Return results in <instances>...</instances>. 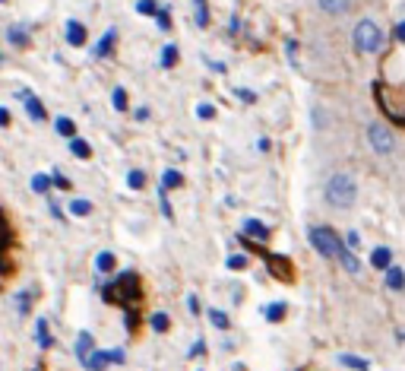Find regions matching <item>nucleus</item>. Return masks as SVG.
<instances>
[{
    "label": "nucleus",
    "mask_w": 405,
    "mask_h": 371,
    "mask_svg": "<svg viewBox=\"0 0 405 371\" xmlns=\"http://www.w3.org/2000/svg\"><path fill=\"white\" fill-rule=\"evenodd\" d=\"M323 194H326L329 206H335V210H352L354 200H358V181L348 172H335V175H329Z\"/></svg>",
    "instance_id": "1"
},
{
    "label": "nucleus",
    "mask_w": 405,
    "mask_h": 371,
    "mask_svg": "<svg viewBox=\"0 0 405 371\" xmlns=\"http://www.w3.org/2000/svg\"><path fill=\"white\" fill-rule=\"evenodd\" d=\"M383 42H386L383 29L373 20H361L352 32V45H354V51H361V54H380L383 51Z\"/></svg>",
    "instance_id": "2"
},
{
    "label": "nucleus",
    "mask_w": 405,
    "mask_h": 371,
    "mask_svg": "<svg viewBox=\"0 0 405 371\" xmlns=\"http://www.w3.org/2000/svg\"><path fill=\"white\" fill-rule=\"evenodd\" d=\"M101 295H105L108 301H114V305L133 308V305H136V298H139V282H136V276H133V273H120L111 286L101 289Z\"/></svg>",
    "instance_id": "3"
},
{
    "label": "nucleus",
    "mask_w": 405,
    "mask_h": 371,
    "mask_svg": "<svg viewBox=\"0 0 405 371\" xmlns=\"http://www.w3.org/2000/svg\"><path fill=\"white\" fill-rule=\"evenodd\" d=\"M307 235H310V244L316 248V254L326 257V260H329V257H335V251H339V244H342L339 235H335L329 225H310Z\"/></svg>",
    "instance_id": "4"
},
{
    "label": "nucleus",
    "mask_w": 405,
    "mask_h": 371,
    "mask_svg": "<svg viewBox=\"0 0 405 371\" xmlns=\"http://www.w3.org/2000/svg\"><path fill=\"white\" fill-rule=\"evenodd\" d=\"M367 143H371V149L377 156H392V149H396V137H392V130L386 127V124H371L367 127Z\"/></svg>",
    "instance_id": "5"
},
{
    "label": "nucleus",
    "mask_w": 405,
    "mask_h": 371,
    "mask_svg": "<svg viewBox=\"0 0 405 371\" xmlns=\"http://www.w3.org/2000/svg\"><path fill=\"white\" fill-rule=\"evenodd\" d=\"M335 260L342 263V270H345V273H352V276L361 273V260H358V254H354V248H348V244H339V251H335Z\"/></svg>",
    "instance_id": "6"
},
{
    "label": "nucleus",
    "mask_w": 405,
    "mask_h": 371,
    "mask_svg": "<svg viewBox=\"0 0 405 371\" xmlns=\"http://www.w3.org/2000/svg\"><path fill=\"white\" fill-rule=\"evenodd\" d=\"M19 99H22V105H25V115H29L32 121H44V105L38 102V99L32 96L29 89H19Z\"/></svg>",
    "instance_id": "7"
},
{
    "label": "nucleus",
    "mask_w": 405,
    "mask_h": 371,
    "mask_svg": "<svg viewBox=\"0 0 405 371\" xmlns=\"http://www.w3.org/2000/svg\"><path fill=\"white\" fill-rule=\"evenodd\" d=\"M316 7L326 16H345L348 7H352V0H316Z\"/></svg>",
    "instance_id": "8"
},
{
    "label": "nucleus",
    "mask_w": 405,
    "mask_h": 371,
    "mask_svg": "<svg viewBox=\"0 0 405 371\" xmlns=\"http://www.w3.org/2000/svg\"><path fill=\"white\" fill-rule=\"evenodd\" d=\"M67 42H70L73 48L86 45V26H82L79 20H70V23H67Z\"/></svg>",
    "instance_id": "9"
},
{
    "label": "nucleus",
    "mask_w": 405,
    "mask_h": 371,
    "mask_svg": "<svg viewBox=\"0 0 405 371\" xmlns=\"http://www.w3.org/2000/svg\"><path fill=\"white\" fill-rule=\"evenodd\" d=\"M386 286H390L392 292H402V289H405V270L392 267V263H390V267H386Z\"/></svg>",
    "instance_id": "10"
},
{
    "label": "nucleus",
    "mask_w": 405,
    "mask_h": 371,
    "mask_svg": "<svg viewBox=\"0 0 405 371\" xmlns=\"http://www.w3.org/2000/svg\"><path fill=\"white\" fill-rule=\"evenodd\" d=\"M108 365H111V362H108V352L92 349V352H89V358H86V365H82V368H86V371H105Z\"/></svg>",
    "instance_id": "11"
},
{
    "label": "nucleus",
    "mask_w": 405,
    "mask_h": 371,
    "mask_svg": "<svg viewBox=\"0 0 405 371\" xmlns=\"http://www.w3.org/2000/svg\"><path fill=\"white\" fill-rule=\"evenodd\" d=\"M92 349H95L92 333H79V339H76V358L86 365V358H89V352H92Z\"/></svg>",
    "instance_id": "12"
},
{
    "label": "nucleus",
    "mask_w": 405,
    "mask_h": 371,
    "mask_svg": "<svg viewBox=\"0 0 405 371\" xmlns=\"http://www.w3.org/2000/svg\"><path fill=\"white\" fill-rule=\"evenodd\" d=\"M35 343L41 346V349H51V343H54L51 333H48V320L44 317H38V324H35Z\"/></svg>",
    "instance_id": "13"
},
{
    "label": "nucleus",
    "mask_w": 405,
    "mask_h": 371,
    "mask_svg": "<svg viewBox=\"0 0 405 371\" xmlns=\"http://www.w3.org/2000/svg\"><path fill=\"white\" fill-rule=\"evenodd\" d=\"M371 263L377 270H386L392 263V251L390 248H373V254H371Z\"/></svg>",
    "instance_id": "14"
},
{
    "label": "nucleus",
    "mask_w": 405,
    "mask_h": 371,
    "mask_svg": "<svg viewBox=\"0 0 405 371\" xmlns=\"http://www.w3.org/2000/svg\"><path fill=\"white\" fill-rule=\"evenodd\" d=\"M244 232H247V235H253V238H259V241H266V238H269V229H266L259 219H247Z\"/></svg>",
    "instance_id": "15"
},
{
    "label": "nucleus",
    "mask_w": 405,
    "mask_h": 371,
    "mask_svg": "<svg viewBox=\"0 0 405 371\" xmlns=\"http://www.w3.org/2000/svg\"><path fill=\"white\" fill-rule=\"evenodd\" d=\"M114 42H117V32H105V39L98 42V45H95V58H108V54H111V48H114Z\"/></svg>",
    "instance_id": "16"
},
{
    "label": "nucleus",
    "mask_w": 405,
    "mask_h": 371,
    "mask_svg": "<svg viewBox=\"0 0 405 371\" xmlns=\"http://www.w3.org/2000/svg\"><path fill=\"white\" fill-rule=\"evenodd\" d=\"M70 153H73L76 159H89V156H92V146H89L86 140H79V137H73V140H70Z\"/></svg>",
    "instance_id": "17"
},
{
    "label": "nucleus",
    "mask_w": 405,
    "mask_h": 371,
    "mask_svg": "<svg viewBox=\"0 0 405 371\" xmlns=\"http://www.w3.org/2000/svg\"><path fill=\"white\" fill-rule=\"evenodd\" d=\"M193 16H196V26H200V29L209 26V7H206V0H193Z\"/></svg>",
    "instance_id": "18"
},
{
    "label": "nucleus",
    "mask_w": 405,
    "mask_h": 371,
    "mask_svg": "<svg viewBox=\"0 0 405 371\" xmlns=\"http://www.w3.org/2000/svg\"><path fill=\"white\" fill-rule=\"evenodd\" d=\"M54 130H57L60 137H67V140H73V137H76V124L70 121V118H57V121H54Z\"/></svg>",
    "instance_id": "19"
},
{
    "label": "nucleus",
    "mask_w": 405,
    "mask_h": 371,
    "mask_svg": "<svg viewBox=\"0 0 405 371\" xmlns=\"http://www.w3.org/2000/svg\"><path fill=\"white\" fill-rule=\"evenodd\" d=\"M10 241H13V229L6 225V216L0 213V254H4V251L10 248Z\"/></svg>",
    "instance_id": "20"
},
{
    "label": "nucleus",
    "mask_w": 405,
    "mask_h": 371,
    "mask_svg": "<svg viewBox=\"0 0 405 371\" xmlns=\"http://www.w3.org/2000/svg\"><path fill=\"white\" fill-rule=\"evenodd\" d=\"M95 267H98V273H108V270H114V254H111V251H101V254L95 257Z\"/></svg>",
    "instance_id": "21"
},
{
    "label": "nucleus",
    "mask_w": 405,
    "mask_h": 371,
    "mask_svg": "<svg viewBox=\"0 0 405 371\" xmlns=\"http://www.w3.org/2000/svg\"><path fill=\"white\" fill-rule=\"evenodd\" d=\"M168 187H181V172H174V168L162 175V191H168Z\"/></svg>",
    "instance_id": "22"
},
{
    "label": "nucleus",
    "mask_w": 405,
    "mask_h": 371,
    "mask_svg": "<svg viewBox=\"0 0 405 371\" xmlns=\"http://www.w3.org/2000/svg\"><path fill=\"white\" fill-rule=\"evenodd\" d=\"M29 308H32V292H29V289H22V292L16 295V311L19 314H29Z\"/></svg>",
    "instance_id": "23"
},
{
    "label": "nucleus",
    "mask_w": 405,
    "mask_h": 371,
    "mask_svg": "<svg viewBox=\"0 0 405 371\" xmlns=\"http://www.w3.org/2000/svg\"><path fill=\"white\" fill-rule=\"evenodd\" d=\"M70 213H73V216H89V213H92V203H89V200H73V203H70Z\"/></svg>",
    "instance_id": "24"
},
{
    "label": "nucleus",
    "mask_w": 405,
    "mask_h": 371,
    "mask_svg": "<svg viewBox=\"0 0 405 371\" xmlns=\"http://www.w3.org/2000/svg\"><path fill=\"white\" fill-rule=\"evenodd\" d=\"M10 42H13L16 48H25V45H29V35H25V29H16V26H13V29H10Z\"/></svg>",
    "instance_id": "25"
},
{
    "label": "nucleus",
    "mask_w": 405,
    "mask_h": 371,
    "mask_svg": "<svg viewBox=\"0 0 405 371\" xmlns=\"http://www.w3.org/2000/svg\"><path fill=\"white\" fill-rule=\"evenodd\" d=\"M48 187H51L48 175H35V178H32V191L35 194H48Z\"/></svg>",
    "instance_id": "26"
},
{
    "label": "nucleus",
    "mask_w": 405,
    "mask_h": 371,
    "mask_svg": "<svg viewBox=\"0 0 405 371\" xmlns=\"http://www.w3.org/2000/svg\"><path fill=\"white\" fill-rule=\"evenodd\" d=\"M314 124H316V127H320V130H326V127H329V115L320 108V105H316V108H314Z\"/></svg>",
    "instance_id": "27"
},
{
    "label": "nucleus",
    "mask_w": 405,
    "mask_h": 371,
    "mask_svg": "<svg viewBox=\"0 0 405 371\" xmlns=\"http://www.w3.org/2000/svg\"><path fill=\"white\" fill-rule=\"evenodd\" d=\"M174 61H177V48L168 45V48L162 51V67H174Z\"/></svg>",
    "instance_id": "28"
},
{
    "label": "nucleus",
    "mask_w": 405,
    "mask_h": 371,
    "mask_svg": "<svg viewBox=\"0 0 405 371\" xmlns=\"http://www.w3.org/2000/svg\"><path fill=\"white\" fill-rule=\"evenodd\" d=\"M127 184H130L133 191H139V187L146 184V175L143 172H130V175H127Z\"/></svg>",
    "instance_id": "29"
},
{
    "label": "nucleus",
    "mask_w": 405,
    "mask_h": 371,
    "mask_svg": "<svg viewBox=\"0 0 405 371\" xmlns=\"http://www.w3.org/2000/svg\"><path fill=\"white\" fill-rule=\"evenodd\" d=\"M111 99H114V108H117V111H124V108H127V92L120 89V86L111 92Z\"/></svg>",
    "instance_id": "30"
},
{
    "label": "nucleus",
    "mask_w": 405,
    "mask_h": 371,
    "mask_svg": "<svg viewBox=\"0 0 405 371\" xmlns=\"http://www.w3.org/2000/svg\"><path fill=\"white\" fill-rule=\"evenodd\" d=\"M152 327H155L158 333H165V330H168V314H162V311L152 314Z\"/></svg>",
    "instance_id": "31"
},
{
    "label": "nucleus",
    "mask_w": 405,
    "mask_h": 371,
    "mask_svg": "<svg viewBox=\"0 0 405 371\" xmlns=\"http://www.w3.org/2000/svg\"><path fill=\"white\" fill-rule=\"evenodd\" d=\"M136 10H139V13H146V16L158 13V7H155V0H139V4H136Z\"/></svg>",
    "instance_id": "32"
},
{
    "label": "nucleus",
    "mask_w": 405,
    "mask_h": 371,
    "mask_svg": "<svg viewBox=\"0 0 405 371\" xmlns=\"http://www.w3.org/2000/svg\"><path fill=\"white\" fill-rule=\"evenodd\" d=\"M209 317H212V324L219 327V330H228V314H221V311H209Z\"/></svg>",
    "instance_id": "33"
},
{
    "label": "nucleus",
    "mask_w": 405,
    "mask_h": 371,
    "mask_svg": "<svg viewBox=\"0 0 405 371\" xmlns=\"http://www.w3.org/2000/svg\"><path fill=\"white\" fill-rule=\"evenodd\" d=\"M342 365H348V368H358V371H371V368H367V362H361V358H352V356H342Z\"/></svg>",
    "instance_id": "34"
},
{
    "label": "nucleus",
    "mask_w": 405,
    "mask_h": 371,
    "mask_svg": "<svg viewBox=\"0 0 405 371\" xmlns=\"http://www.w3.org/2000/svg\"><path fill=\"white\" fill-rule=\"evenodd\" d=\"M282 314H285V308H282V305H272V308H266V317H269V320H278V317H282Z\"/></svg>",
    "instance_id": "35"
},
{
    "label": "nucleus",
    "mask_w": 405,
    "mask_h": 371,
    "mask_svg": "<svg viewBox=\"0 0 405 371\" xmlns=\"http://www.w3.org/2000/svg\"><path fill=\"white\" fill-rule=\"evenodd\" d=\"M158 29H171V20H168V10H158Z\"/></svg>",
    "instance_id": "36"
},
{
    "label": "nucleus",
    "mask_w": 405,
    "mask_h": 371,
    "mask_svg": "<svg viewBox=\"0 0 405 371\" xmlns=\"http://www.w3.org/2000/svg\"><path fill=\"white\" fill-rule=\"evenodd\" d=\"M51 184H54V187H63V191H67V187H70V181L63 178V175H51Z\"/></svg>",
    "instance_id": "37"
},
{
    "label": "nucleus",
    "mask_w": 405,
    "mask_h": 371,
    "mask_svg": "<svg viewBox=\"0 0 405 371\" xmlns=\"http://www.w3.org/2000/svg\"><path fill=\"white\" fill-rule=\"evenodd\" d=\"M108 362L120 365V362H124V352H120V349H108Z\"/></svg>",
    "instance_id": "38"
},
{
    "label": "nucleus",
    "mask_w": 405,
    "mask_h": 371,
    "mask_svg": "<svg viewBox=\"0 0 405 371\" xmlns=\"http://www.w3.org/2000/svg\"><path fill=\"white\" fill-rule=\"evenodd\" d=\"M202 352H206V343L200 339V343H193V349H190V358H200Z\"/></svg>",
    "instance_id": "39"
},
{
    "label": "nucleus",
    "mask_w": 405,
    "mask_h": 371,
    "mask_svg": "<svg viewBox=\"0 0 405 371\" xmlns=\"http://www.w3.org/2000/svg\"><path fill=\"white\" fill-rule=\"evenodd\" d=\"M358 241H361L358 232H348V235H345V244H348V248H358Z\"/></svg>",
    "instance_id": "40"
},
{
    "label": "nucleus",
    "mask_w": 405,
    "mask_h": 371,
    "mask_svg": "<svg viewBox=\"0 0 405 371\" xmlns=\"http://www.w3.org/2000/svg\"><path fill=\"white\" fill-rule=\"evenodd\" d=\"M196 115H200V118H212L215 108H212V105H200V111H196Z\"/></svg>",
    "instance_id": "41"
},
{
    "label": "nucleus",
    "mask_w": 405,
    "mask_h": 371,
    "mask_svg": "<svg viewBox=\"0 0 405 371\" xmlns=\"http://www.w3.org/2000/svg\"><path fill=\"white\" fill-rule=\"evenodd\" d=\"M228 267H231V270H240V267H244V257H231V260H228Z\"/></svg>",
    "instance_id": "42"
},
{
    "label": "nucleus",
    "mask_w": 405,
    "mask_h": 371,
    "mask_svg": "<svg viewBox=\"0 0 405 371\" xmlns=\"http://www.w3.org/2000/svg\"><path fill=\"white\" fill-rule=\"evenodd\" d=\"M187 305H190V311H193V314H200V301H196V295H190Z\"/></svg>",
    "instance_id": "43"
},
{
    "label": "nucleus",
    "mask_w": 405,
    "mask_h": 371,
    "mask_svg": "<svg viewBox=\"0 0 405 371\" xmlns=\"http://www.w3.org/2000/svg\"><path fill=\"white\" fill-rule=\"evenodd\" d=\"M238 96H240V99H247V102H257V96H253L250 89H238Z\"/></svg>",
    "instance_id": "44"
},
{
    "label": "nucleus",
    "mask_w": 405,
    "mask_h": 371,
    "mask_svg": "<svg viewBox=\"0 0 405 371\" xmlns=\"http://www.w3.org/2000/svg\"><path fill=\"white\" fill-rule=\"evenodd\" d=\"M6 124H10V111L0 108V127H6Z\"/></svg>",
    "instance_id": "45"
},
{
    "label": "nucleus",
    "mask_w": 405,
    "mask_h": 371,
    "mask_svg": "<svg viewBox=\"0 0 405 371\" xmlns=\"http://www.w3.org/2000/svg\"><path fill=\"white\" fill-rule=\"evenodd\" d=\"M396 39H399V42H405V20L399 23V29H396Z\"/></svg>",
    "instance_id": "46"
},
{
    "label": "nucleus",
    "mask_w": 405,
    "mask_h": 371,
    "mask_svg": "<svg viewBox=\"0 0 405 371\" xmlns=\"http://www.w3.org/2000/svg\"><path fill=\"white\" fill-rule=\"evenodd\" d=\"M0 4H6V0H0Z\"/></svg>",
    "instance_id": "47"
},
{
    "label": "nucleus",
    "mask_w": 405,
    "mask_h": 371,
    "mask_svg": "<svg viewBox=\"0 0 405 371\" xmlns=\"http://www.w3.org/2000/svg\"><path fill=\"white\" fill-rule=\"evenodd\" d=\"M35 371H41V368H35Z\"/></svg>",
    "instance_id": "48"
}]
</instances>
